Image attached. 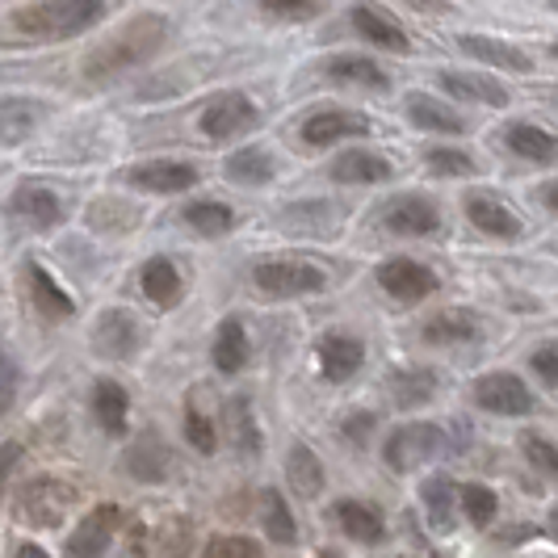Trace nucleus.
Masks as SVG:
<instances>
[{
  "label": "nucleus",
  "instance_id": "1",
  "mask_svg": "<svg viewBox=\"0 0 558 558\" xmlns=\"http://www.w3.org/2000/svg\"><path fill=\"white\" fill-rule=\"evenodd\" d=\"M165 38H168L165 17H160V13H140V17L122 22L106 43H97V47L88 51L84 76H88V81H113V76H122V72L147 63V59L165 47Z\"/></svg>",
  "mask_w": 558,
  "mask_h": 558
},
{
  "label": "nucleus",
  "instance_id": "2",
  "mask_svg": "<svg viewBox=\"0 0 558 558\" xmlns=\"http://www.w3.org/2000/svg\"><path fill=\"white\" fill-rule=\"evenodd\" d=\"M97 17H101V0H38L29 9L9 13V34L29 43H56L84 34Z\"/></svg>",
  "mask_w": 558,
  "mask_h": 558
},
{
  "label": "nucleus",
  "instance_id": "3",
  "mask_svg": "<svg viewBox=\"0 0 558 558\" xmlns=\"http://www.w3.org/2000/svg\"><path fill=\"white\" fill-rule=\"evenodd\" d=\"M449 453V441H446V428L441 424H403V428H395L387 449H383V458H387V466L391 471H416L420 462H428V458H441Z\"/></svg>",
  "mask_w": 558,
  "mask_h": 558
},
{
  "label": "nucleus",
  "instance_id": "4",
  "mask_svg": "<svg viewBox=\"0 0 558 558\" xmlns=\"http://www.w3.org/2000/svg\"><path fill=\"white\" fill-rule=\"evenodd\" d=\"M252 281L269 299H294V294H319L328 278L307 260H269V265H256Z\"/></svg>",
  "mask_w": 558,
  "mask_h": 558
},
{
  "label": "nucleus",
  "instance_id": "5",
  "mask_svg": "<svg viewBox=\"0 0 558 558\" xmlns=\"http://www.w3.org/2000/svg\"><path fill=\"white\" fill-rule=\"evenodd\" d=\"M72 500H76L72 483H59V478H34V483H26V487H22L17 508H22V517H26L29 525L56 530L59 521L68 517Z\"/></svg>",
  "mask_w": 558,
  "mask_h": 558
},
{
  "label": "nucleus",
  "instance_id": "6",
  "mask_svg": "<svg viewBox=\"0 0 558 558\" xmlns=\"http://www.w3.org/2000/svg\"><path fill=\"white\" fill-rule=\"evenodd\" d=\"M210 140H231V135H244L256 126V106H252L244 93H227V97H215L206 110H202V122H197Z\"/></svg>",
  "mask_w": 558,
  "mask_h": 558
},
{
  "label": "nucleus",
  "instance_id": "7",
  "mask_svg": "<svg viewBox=\"0 0 558 558\" xmlns=\"http://www.w3.org/2000/svg\"><path fill=\"white\" fill-rule=\"evenodd\" d=\"M478 408L496 412V416H525L533 408L530 387L517 378V374H483L475 383Z\"/></svg>",
  "mask_w": 558,
  "mask_h": 558
},
{
  "label": "nucleus",
  "instance_id": "8",
  "mask_svg": "<svg viewBox=\"0 0 558 558\" xmlns=\"http://www.w3.org/2000/svg\"><path fill=\"white\" fill-rule=\"evenodd\" d=\"M378 286L399 303H420L437 290V274L416 260H387V265H378Z\"/></svg>",
  "mask_w": 558,
  "mask_h": 558
},
{
  "label": "nucleus",
  "instance_id": "9",
  "mask_svg": "<svg viewBox=\"0 0 558 558\" xmlns=\"http://www.w3.org/2000/svg\"><path fill=\"white\" fill-rule=\"evenodd\" d=\"M131 185L143 194H181L197 185V168L181 160H151V165L131 168Z\"/></svg>",
  "mask_w": 558,
  "mask_h": 558
},
{
  "label": "nucleus",
  "instance_id": "10",
  "mask_svg": "<svg viewBox=\"0 0 558 558\" xmlns=\"http://www.w3.org/2000/svg\"><path fill=\"white\" fill-rule=\"evenodd\" d=\"M353 29L362 34L365 43L383 47V51H399V56H403V51L412 47L403 26L395 22L387 9H378V4H357V9H353Z\"/></svg>",
  "mask_w": 558,
  "mask_h": 558
},
{
  "label": "nucleus",
  "instance_id": "11",
  "mask_svg": "<svg viewBox=\"0 0 558 558\" xmlns=\"http://www.w3.org/2000/svg\"><path fill=\"white\" fill-rule=\"evenodd\" d=\"M113 530H118V508H97L88 512L76 533L68 537V558H101L110 546Z\"/></svg>",
  "mask_w": 558,
  "mask_h": 558
},
{
  "label": "nucleus",
  "instance_id": "12",
  "mask_svg": "<svg viewBox=\"0 0 558 558\" xmlns=\"http://www.w3.org/2000/svg\"><path fill=\"white\" fill-rule=\"evenodd\" d=\"M369 122L362 113H349V110H324V113H311L303 122V140L311 147H328L336 140H353V135H365Z\"/></svg>",
  "mask_w": 558,
  "mask_h": 558
},
{
  "label": "nucleus",
  "instance_id": "13",
  "mask_svg": "<svg viewBox=\"0 0 558 558\" xmlns=\"http://www.w3.org/2000/svg\"><path fill=\"white\" fill-rule=\"evenodd\" d=\"M97 349L106 353V357H131L135 349H140V319L131 315V311H106L101 315V324H97Z\"/></svg>",
  "mask_w": 558,
  "mask_h": 558
},
{
  "label": "nucleus",
  "instance_id": "14",
  "mask_svg": "<svg viewBox=\"0 0 558 558\" xmlns=\"http://www.w3.org/2000/svg\"><path fill=\"white\" fill-rule=\"evenodd\" d=\"M458 43H462V51H466V56L483 59V63H492V68H504V72H530L533 68V59L525 56L521 47L500 43V38H487V34H462Z\"/></svg>",
  "mask_w": 558,
  "mask_h": 558
},
{
  "label": "nucleus",
  "instance_id": "15",
  "mask_svg": "<svg viewBox=\"0 0 558 558\" xmlns=\"http://www.w3.org/2000/svg\"><path fill=\"white\" fill-rule=\"evenodd\" d=\"M387 227L399 231V235H433L441 227V215L424 197H399L391 210H387Z\"/></svg>",
  "mask_w": 558,
  "mask_h": 558
},
{
  "label": "nucleus",
  "instance_id": "16",
  "mask_svg": "<svg viewBox=\"0 0 558 558\" xmlns=\"http://www.w3.org/2000/svg\"><path fill=\"white\" fill-rule=\"evenodd\" d=\"M466 215H471V223L478 231H487V235H496V240H517L521 235V223H517V215L500 206L496 197L487 194H471L466 197Z\"/></svg>",
  "mask_w": 558,
  "mask_h": 558
},
{
  "label": "nucleus",
  "instance_id": "17",
  "mask_svg": "<svg viewBox=\"0 0 558 558\" xmlns=\"http://www.w3.org/2000/svg\"><path fill=\"white\" fill-rule=\"evenodd\" d=\"M362 357H365V349L353 336H324V340H319V369H324L332 383L353 378Z\"/></svg>",
  "mask_w": 558,
  "mask_h": 558
},
{
  "label": "nucleus",
  "instance_id": "18",
  "mask_svg": "<svg viewBox=\"0 0 558 558\" xmlns=\"http://www.w3.org/2000/svg\"><path fill=\"white\" fill-rule=\"evenodd\" d=\"M143 294H147L156 307H165V311L177 307V303H181V294H185L177 265H172V260H165V256L147 260V265H143Z\"/></svg>",
  "mask_w": 558,
  "mask_h": 558
},
{
  "label": "nucleus",
  "instance_id": "19",
  "mask_svg": "<svg viewBox=\"0 0 558 558\" xmlns=\"http://www.w3.org/2000/svg\"><path fill=\"white\" fill-rule=\"evenodd\" d=\"M286 478H290V487L303 496V500H315L319 492H324V462L315 458V449L311 446H290V458H286Z\"/></svg>",
  "mask_w": 558,
  "mask_h": 558
},
{
  "label": "nucleus",
  "instance_id": "20",
  "mask_svg": "<svg viewBox=\"0 0 558 558\" xmlns=\"http://www.w3.org/2000/svg\"><path fill=\"white\" fill-rule=\"evenodd\" d=\"M508 147H512V156L533 160V165H550V160H558V140L550 135V131L533 126V122L508 126Z\"/></svg>",
  "mask_w": 558,
  "mask_h": 558
},
{
  "label": "nucleus",
  "instance_id": "21",
  "mask_svg": "<svg viewBox=\"0 0 558 558\" xmlns=\"http://www.w3.org/2000/svg\"><path fill=\"white\" fill-rule=\"evenodd\" d=\"M29 299H34V307H38L43 319H68L76 311V303L59 290V281L43 265H29Z\"/></svg>",
  "mask_w": 558,
  "mask_h": 558
},
{
  "label": "nucleus",
  "instance_id": "22",
  "mask_svg": "<svg viewBox=\"0 0 558 558\" xmlns=\"http://www.w3.org/2000/svg\"><path fill=\"white\" fill-rule=\"evenodd\" d=\"M13 215H22L26 223L34 227H56L63 219V206H59V197L51 190H43V185H22L17 194H13Z\"/></svg>",
  "mask_w": 558,
  "mask_h": 558
},
{
  "label": "nucleus",
  "instance_id": "23",
  "mask_svg": "<svg viewBox=\"0 0 558 558\" xmlns=\"http://www.w3.org/2000/svg\"><path fill=\"white\" fill-rule=\"evenodd\" d=\"M332 177L344 181V185H374V181H387L391 177V165L374 151H344L332 165Z\"/></svg>",
  "mask_w": 558,
  "mask_h": 558
},
{
  "label": "nucleus",
  "instance_id": "24",
  "mask_svg": "<svg viewBox=\"0 0 558 558\" xmlns=\"http://www.w3.org/2000/svg\"><path fill=\"white\" fill-rule=\"evenodd\" d=\"M408 118L416 122L420 131H441V135H462L466 131V122H462V113H453L449 106L441 101H433V97H408Z\"/></svg>",
  "mask_w": 558,
  "mask_h": 558
},
{
  "label": "nucleus",
  "instance_id": "25",
  "mask_svg": "<svg viewBox=\"0 0 558 558\" xmlns=\"http://www.w3.org/2000/svg\"><path fill=\"white\" fill-rule=\"evenodd\" d=\"M336 525L349 533L353 542H365V546H374V542H383V517L374 512V508H365L357 500H344L336 504Z\"/></svg>",
  "mask_w": 558,
  "mask_h": 558
},
{
  "label": "nucleus",
  "instance_id": "26",
  "mask_svg": "<svg viewBox=\"0 0 558 558\" xmlns=\"http://www.w3.org/2000/svg\"><path fill=\"white\" fill-rule=\"evenodd\" d=\"M172 453H168V446L156 437V433H147V437H140L135 446H131V453H126V466H131V475L147 478V483H156V478L168 475V462Z\"/></svg>",
  "mask_w": 558,
  "mask_h": 558
},
{
  "label": "nucleus",
  "instance_id": "27",
  "mask_svg": "<svg viewBox=\"0 0 558 558\" xmlns=\"http://www.w3.org/2000/svg\"><path fill=\"white\" fill-rule=\"evenodd\" d=\"M420 336H424L428 344H462V340H475L478 324H475V315H466V311H441V315H433V319L424 324Z\"/></svg>",
  "mask_w": 558,
  "mask_h": 558
},
{
  "label": "nucleus",
  "instance_id": "28",
  "mask_svg": "<svg viewBox=\"0 0 558 558\" xmlns=\"http://www.w3.org/2000/svg\"><path fill=\"white\" fill-rule=\"evenodd\" d=\"M244 362H248V332L240 319H223V328L215 336V365L223 374H240Z\"/></svg>",
  "mask_w": 558,
  "mask_h": 558
},
{
  "label": "nucleus",
  "instance_id": "29",
  "mask_svg": "<svg viewBox=\"0 0 558 558\" xmlns=\"http://www.w3.org/2000/svg\"><path fill=\"white\" fill-rule=\"evenodd\" d=\"M441 84H446L453 97H466V101L508 106V93H504L496 81H487V76H471V72H441Z\"/></svg>",
  "mask_w": 558,
  "mask_h": 558
},
{
  "label": "nucleus",
  "instance_id": "30",
  "mask_svg": "<svg viewBox=\"0 0 558 558\" xmlns=\"http://www.w3.org/2000/svg\"><path fill=\"white\" fill-rule=\"evenodd\" d=\"M328 76L340 84H357V88H387V72L365 56H340L328 63Z\"/></svg>",
  "mask_w": 558,
  "mask_h": 558
},
{
  "label": "nucleus",
  "instance_id": "31",
  "mask_svg": "<svg viewBox=\"0 0 558 558\" xmlns=\"http://www.w3.org/2000/svg\"><path fill=\"white\" fill-rule=\"evenodd\" d=\"M453 483L449 478H428L424 483V492H420V500H424V512H428V521H433V530L437 533H449L453 530Z\"/></svg>",
  "mask_w": 558,
  "mask_h": 558
},
{
  "label": "nucleus",
  "instance_id": "32",
  "mask_svg": "<svg viewBox=\"0 0 558 558\" xmlns=\"http://www.w3.org/2000/svg\"><path fill=\"white\" fill-rule=\"evenodd\" d=\"M433 391H437V374H428V369H403L391 378V395L399 408H420L433 399Z\"/></svg>",
  "mask_w": 558,
  "mask_h": 558
},
{
  "label": "nucleus",
  "instance_id": "33",
  "mask_svg": "<svg viewBox=\"0 0 558 558\" xmlns=\"http://www.w3.org/2000/svg\"><path fill=\"white\" fill-rule=\"evenodd\" d=\"M227 177H231V181H244V185H265V181L274 177V160H269V151H260V147H244V151H235V156L227 160Z\"/></svg>",
  "mask_w": 558,
  "mask_h": 558
},
{
  "label": "nucleus",
  "instance_id": "34",
  "mask_svg": "<svg viewBox=\"0 0 558 558\" xmlns=\"http://www.w3.org/2000/svg\"><path fill=\"white\" fill-rule=\"evenodd\" d=\"M185 223L194 227L197 235H227L235 227V215L223 202H194V206H185Z\"/></svg>",
  "mask_w": 558,
  "mask_h": 558
},
{
  "label": "nucleus",
  "instance_id": "35",
  "mask_svg": "<svg viewBox=\"0 0 558 558\" xmlns=\"http://www.w3.org/2000/svg\"><path fill=\"white\" fill-rule=\"evenodd\" d=\"M93 408H97V420L110 428V433H122L126 428V391L118 383H97L93 387Z\"/></svg>",
  "mask_w": 558,
  "mask_h": 558
},
{
  "label": "nucleus",
  "instance_id": "36",
  "mask_svg": "<svg viewBox=\"0 0 558 558\" xmlns=\"http://www.w3.org/2000/svg\"><path fill=\"white\" fill-rule=\"evenodd\" d=\"M260 517H265V533L278 542V546H290L299 530H294V517H290V508L281 500V492H265V500H260Z\"/></svg>",
  "mask_w": 558,
  "mask_h": 558
},
{
  "label": "nucleus",
  "instance_id": "37",
  "mask_svg": "<svg viewBox=\"0 0 558 558\" xmlns=\"http://www.w3.org/2000/svg\"><path fill=\"white\" fill-rule=\"evenodd\" d=\"M458 504H462V512H466L475 525H492V517H496V492H487L483 483L458 487Z\"/></svg>",
  "mask_w": 558,
  "mask_h": 558
},
{
  "label": "nucleus",
  "instance_id": "38",
  "mask_svg": "<svg viewBox=\"0 0 558 558\" xmlns=\"http://www.w3.org/2000/svg\"><path fill=\"white\" fill-rule=\"evenodd\" d=\"M521 453L530 458L533 471H542L546 478H558V449L542 437V433H525L521 437Z\"/></svg>",
  "mask_w": 558,
  "mask_h": 558
},
{
  "label": "nucleus",
  "instance_id": "39",
  "mask_svg": "<svg viewBox=\"0 0 558 558\" xmlns=\"http://www.w3.org/2000/svg\"><path fill=\"white\" fill-rule=\"evenodd\" d=\"M424 165L433 168V172H441V177H471V172H475V160H471L466 151H453V147H437V151H428V156H424Z\"/></svg>",
  "mask_w": 558,
  "mask_h": 558
},
{
  "label": "nucleus",
  "instance_id": "40",
  "mask_svg": "<svg viewBox=\"0 0 558 558\" xmlns=\"http://www.w3.org/2000/svg\"><path fill=\"white\" fill-rule=\"evenodd\" d=\"M260 4H265V13H274V17H286V22L311 17V13L319 9V0H260Z\"/></svg>",
  "mask_w": 558,
  "mask_h": 558
},
{
  "label": "nucleus",
  "instance_id": "41",
  "mask_svg": "<svg viewBox=\"0 0 558 558\" xmlns=\"http://www.w3.org/2000/svg\"><path fill=\"white\" fill-rule=\"evenodd\" d=\"M185 437H190V446H197L202 453H215V428H210V420L206 416H197V412H190L185 416Z\"/></svg>",
  "mask_w": 558,
  "mask_h": 558
},
{
  "label": "nucleus",
  "instance_id": "42",
  "mask_svg": "<svg viewBox=\"0 0 558 558\" xmlns=\"http://www.w3.org/2000/svg\"><path fill=\"white\" fill-rule=\"evenodd\" d=\"M206 558H256V546L244 537H215L206 546Z\"/></svg>",
  "mask_w": 558,
  "mask_h": 558
},
{
  "label": "nucleus",
  "instance_id": "43",
  "mask_svg": "<svg viewBox=\"0 0 558 558\" xmlns=\"http://www.w3.org/2000/svg\"><path fill=\"white\" fill-rule=\"evenodd\" d=\"M533 369L546 378V383H558V340L555 344H542V349H533Z\"/></svg>",
  "mask_w": 558,
  "mask_h": 558
},
{
  "label": "nucleus",
  "instance_id": "44",
  "mask_svg": "<svg viewBox=\"0 0 558 558\" xmlns=\"http://www.w3.org/2000/svg\"><path fill=\"white\" fill-rule=\"evenodd\" d=\"M369 433H374V416H369V412H353V416L344 420V437H349L353 446H365Z\"/></svg>",
  "mask_w": 558,
  "mask_h": 558
},
{
  "label": "nucleus",
  "instance_id": "45",
  "mask_svg": "<svg viewBox=\"0 0 558 558\" xmlns=\"http://www.w3.org/2000/svg\"><path fill=\"white\" fill-rule=\"evenodd\" d=\"M542 197H546V206L558 215V181H550V185H542Z\"/></svg>",
  "mask_w": 558,
  "mask_h": 558
},
{
  "label": "nucleus",
  "instance_id": "46",
  "mask_svg": "<svg viewBox=\"0 0 558 558\" xmlns=\"http://www.w3.org/2000/svg\"><path fill=\"white\" fill-rule=\"evenodd\" d=\"M13 403V362H4V408Z\"/></svg>",
  "mask_w": 558,
  "mask_h": 558
},
{
  "label": "nucleus",
  "instance_id": "47",
  "mask_svg": "<svg viewBox=\"0 0 558 558\" xmlns=\"http://www.w3.org/2000/svg\"><path fill=\"white\" fill-rule=\"evenodd\" d=\"M17 558H51V555H47V550H38V546H22Z\"/></svg>",
  "mask_w": 558,
  "mask_h": 558
},
{
  "label": "nucleus",
  "instance_id": "48",
  "mask_svg": "<svg viewBox=\"0 0 558 558\" xmlns=\"http://www.w3.org/2000/svg\"><path fill=\"white\" fill-rule=\"evenodd\" d=\"M550 533H555V537H558V504H555V508H550Z\"/></svg>",
  "mask_w": 558,
  "mask_h": 558
},
{
  "label": "nucleus",
  "instance_id": "49",
  "mask_svg": "<svg viewBox=\"0 0 558 558\" xmlns=\"http://www.w3.org/2000/svg\"><path fill=\"white\" fill-rule=\"evenodd\" d=\"M319 558H340L336 550H319Z\"/></svg>",
  "mask_w": 558,
  "mask_h": 558
},
{
  "label": "nucleus",
  "instance_id": "50",
  "mask_svg": "<svg viewBox=\"0 0 558 558\" xmlns=\"http://www.w3.org/2000/svg\"><path fill=\"white\" fill-rule=\"evenodd\" d=\"M555 59H558V47H555Z\"/></svg>",
  "mask_w": 558,
  "mask_h": 558
}]
</instances>
